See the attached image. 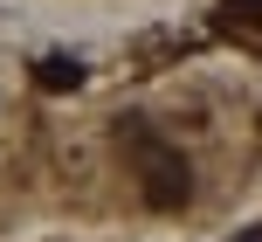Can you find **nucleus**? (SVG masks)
Masks as SVG:
<instances>
[{
	"instance_id": "obj_1",
	"label": "nucleus",
	"mask_w": 262,
	"mask_h": 242,
	"mask_svg": "<svg viewBox=\"0 0 262 242\" xmlns=\"http://www.w3.org/2000/svg\"><path fill=\"white\" fill-rule=\"evenodd\" d=\"M131 159H138V180H145V201H152V208H186L193 173H186V159H180L172 146L138 138V146H131Z\"/></svg>"
},
{
	"instance_id": "obj_2",
	"label": "nucleus",
	"mask_w": 262,
	"mask_h": 242,
	"mask_svg": "<svg viewBox=\"0 0 262 242\" xmlns=\"http://www.w3.org/2000/svg\"><path fill=\"white\" fill-rule=\"evenodd\" d=\"M221 35H242L262 49V0H228L221 7Z\"/></svg>"
},
{
	"instance_id": "obj_3",
	"label": "nucleus",
	"mask_w": 262,
	"mask_h": 242,
	"mask_svg": "<svg viewBox=\"0 0 262 242\" xmlns=\"http://www.w3.org/2000/svg\"><path fill=\"white\" fill-rule=\"evenodd\" d=\"M35 83H41V90H76V83H83V63H76V55H41V63H35Z\"/></svg>"
},
{
	"instance_id": "obj_4",
	"label": "nucleus",
	"mask_w": 262,
	"mask_h": 242,
	"mask_svg": "<svg viewBox=\"0 0 262 242\" xmlns=\"http://www.w3.org/2000/svg\"><path fill=\"white\" fill-rule=\"evenodd\" d=\"M235 242H262V229H242V235H235Z\"/></svg>"
}]
</instances>
